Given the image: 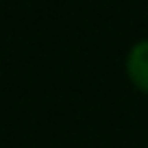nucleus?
<instances>
[{
	"instance_id": "1",
	"label": "nucleus",
	"mask_w": 148,
	"mask_h": 148,
	"mask_svg": "<svg viewBox=\"0 0 148 148\" xmlns=\"http://www.w3.org/2000/svg\"><path fill=\"white\" fill-rule=\"evenodd\" d=\"M126 74H129V81L139 92L148 94V39L137 42L129 50V57H126Z\"/></svg>"
}]
</instances>
